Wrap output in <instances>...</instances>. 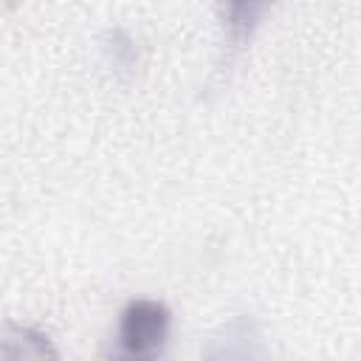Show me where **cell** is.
I'll return each instance as SVG.
<instances>
[{
    "instance_id": "obj_2",
    "label": "cell",
    "mask_w": 361,
    "mask_h": 361,
    "mask_svg": "<svg viewBox=\"0 0 361 361\" xmlns=\"http://www.w3.org/2000/svg\"><path fill=\"white\" fill-rule=\"evenodd\" d=\"M223 3L228 6V20H231V25H234V28H245L268 0H223Z\"/></svg>"
},
{
    "instance_id": "obj_1",
    "label": "cell",
    "mask_w": 361,
    "mask_h": 361,
    "mask_svg": "<svg viewBox=\"0 0 361 361\" xmlns=\"http://www.w3.org/2000/svg\"><path fill=\"white\" fill-rule=\"evenodd\" d=\"M169 338V310L152 299H135L121 310L118 344L124 355L155 358Z\"/></svg>"
}]
</instances>
